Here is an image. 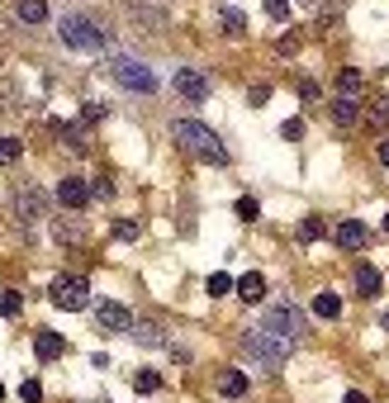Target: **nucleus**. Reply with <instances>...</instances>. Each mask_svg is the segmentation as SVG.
Returning a JSON list of instances; mask_svg holds the SVG:
<instances>
[{
    "label": "nucleus",
    "mask_w": 389,
    "mask_h": 403,
    "mask_svg": "<svg viewBox=\"0 0 389 403\" xmlns=\"http://www.w3.org/2000/svg\"><path fill=\"white\" fill-rule=\"evenodd\" d=\"M281 133H285L290 142H295V138H304V119H285V128H281Z\"/></svg>",
    "instance_id": "obj_33"
},
{
    "label": "nucleus",
    "mask_w": 389,
    "mask_h": 403,
    "mask_svg": "<svg viewBox=\"0 0 389 403\" xmlns=\"http://www.w3.org/2000/svg\"><path fill=\"white\" fill-rule=\"evenodd\" d=\"M337 95H346V100H356V95H361V72H351V67H346L342 76H337Z\"/></svg>",
    "instance_id": "obj_23"
},
{
    "label": "nucleus",
    "mask_w": 389,
    "mask_h": 403,
    "mask_svg": "<svg viewBox=\"0 0 389 403\" xmlns=\"http://www.w3.org/2000/svg\"><path fill=\"white\" fill-rule=\"evenodd\" d=\"M323 233H327L323 218H304V223H299V242H318Z\"/></svg>",
    "instance_id": "obj_26"
},
{
    "label": "nucleus",
    "mask_w": 389,
    "mask_h": 403,
    "mask_svg": "<svg viewBox=\"0 0 389 403\" xmlns=\"http://www.w3.org/2000/svg\"><path fill=\"white\" fill-rule=\"evenodd\" d=\"M361 119H366V124H371L375 133H385V128H389V100H375V105L366 109Z\"/></svg>",
    "instance_id": "obj_20"
},
{
    "label": "nucleus",
    "mask_w": 389,
    "mask_h": 403,
    "mask_svg": "<svg viewBox=\"0 0 389 403\" xmlns=\"http://www.w3.org/2000/svg\"><path fill=\"white\" fill-rule=\"evenodd\" d=\"M342 403H366V394H356V389H351V394H346Z\"/></svg>",
    "instance_id": "obj_37"
},
{
    "label": "nucleus",
    "mask_w": 389,
    "mask_h": 403,
    "mask_svg": "<svg viewBox=\"0 0 389 403\" xmlns=\"http://www.w3.org/2000/svg\"><path fill=\"white\" fill-rule=\"evenodd\" d=\"M171 86H176V95H181V100H190V105H200L204 95H209V76H204V72H195V67H181V72L171 76Z\"/></svg>",
    "instance_id": "obj_7"
},
{
    "label": "nucleus",
    "mask_w": 389,
    "mask_h": 403,
    "mask_svg": "<svg viewBox=\"0 0 389 403\" xmlns=\"http://www.w3.org/2000/svg\"><path fill=\"white\" fill-rule=\"evenodd\" d=\"M19 19H24V24H43L47 19V0H19Z\"/></svg>",
    "instance_id": "obj_21"
},
{
    "label": "nucleus",
    "mask_w": 389,
    "mask_h": 403,
    "mask_svg": "<svg viewBox=\"0 0 389 403\" xmlns=\"http://www.w3.org/2000/svg\"><path fill=\"white\" fill-rule=\"evenodd\" d=\"M19 399H24V403H38V399H43V389H38V380H24V385H19Z\"/></svg>",
    "instance_id": "obj_31"
},
{
    "label": "nucleus",
    "mask_w": 389,
    "mask_h": 403,
    "mask_svg": "<svg viewBox=\"0 0 389 403\" xmlns=\"http://www.w3.org/2000/svg\"><path fill=\"white\" fill-rule=\"evenodd\" d=\"M128 19H133V24H142L147 33H162V29H167V15H162V10H152V5H142V0H133V5H128Z\"/></svg>",
    "instance_id": "obj_13"
},
{
    "label": "nucleus",
    "mask_w": 389,
    "mask_h": 403,
    "mask_svg": "<svg viewBox=\"0 0 389 403\" xmlns=\"http://www.w3.org/2000/svg\"><path fill=\"white\" fill-rule=\"evenodd\" d=\"M380 161H385V166H389V138L380 142Z\"/></svg>",
    "instance_id": "obj_38"
},
{
    "label": "nucleus",
    "mask_w": 389,
    "mask_h": 403,
    "mask_svg": "<svg viewBox=\"0 0 389 403\" xmlns=\"http://www.w3.org/2000/svg\"><path fill=\"white\" fill-rule=\"evenodd\" d=\"M114 237L133 242V237H138V223H133V218H119V223H114Z\"/></svg>",
    "instance_id": "obj_30"
},
{
    "label": "nucleus",
    "mask_w": 389,
    "mask_h": 403,
    "mask_svg": "<svg viewBox=\"0 0 389 403\" xmlns=\"http://www.w3.org/2000/svg\"><path fill=\"white\" fill-rule=\"evenodd\" d=\"M233 290H237V299H242V304H261V295H266V280L256 276V271H247L242 280H233Z\"/></svg>",
    "instance_id": "obj_15"
},
{
    "label": "nucleus",
    "mask_w": 389,
    "mask_h": 403,
    "mask_svg": "<svg viewBox=\"0 0 389 403\" xmlns=\"http://www.w3.org/2000/svg\"><path fill=\"white\" fill-rule=\"evenodd\" d=\"M256 214H261V209H256V200H237V218H242V223H252Z\"/></svg>",
    "instance_id": "obj_32"
},
{
    "label": "nucleus",
    "mask_w": 389,
    "mask_h": 403,
    "mask_svg": "<svg viewBox=\"0 0 389 403\" xmlns=\"http://www.w3.org/2000/svg\"><path fill=\"white\" fill-rule=\"evenodd\" d=\"M0 399H5V385H0Z\"/></svg>",
    "instance_id": "obj_41"
},
{
    "label": "nucleus",
    "mask_w": 389,
    "mask_h": 403,
    "mask_svg": "<svg viewBox=\"0 0 389 403\" xmlns=\"http://www.w3.org/2000/svg\"><path fill=\"white\" fill-rule=\"evenodd\" d=\"M57 33H62V43L72 47V52H100V47H105V29L86 15H62Z\"/></svg>",
    "instance_id": "obj_3"
},
{
    "label": "nucleus",
    "mask_w": 389,
    "mask_h": 403,
    "mask_svg": "<svg viewBox=\"0 0 389 403\" xmlns=\"http://www.w3.org/2000/svg\"><path fill=\"white\" fill-rule=\"evenodd\" d=\"M218 24H223V33H228V38L247 33V15H242L237 5H223V10H218Z\"/></svg>",
    "instance_id": "obj_17"
},
{
    "label": "nucleus",
    "mask_w": 389,
    "mask_h": 403,
    "mask_svg": "<svg viewBox=\"0 0 389 403\" xmlns=\"http://www.w3.org/2000/svg\"><path fill=\"white\" fill-rule=\"evenodd\" d=\"M33 351H38V361H57L67 351V341L57 337L52 327H38V332H33Z\"/></svg>",
    "instance_id": "obj_12"
},
{
    "label": "nucleus",
    "mask_w": 389,
    "mask_h": 403,
    "mask_svg": "<svg viewBox=\"0 0 389 403\" xmlns=\"http://www.w3.org/2000/svg\"><path fill=\"white\" fill-rule=\"evenodd\" d=\"M57 204H62V209H86V204H91V186H86L81 176H67L62 186H57Z\"/></svg>",
    "instance_id": "obj_9"
},
{
    "label": "nucleus",
    "mask_w": 389,
    "mask_h": 403,
    "mask_svg": "<svg viewBox=\"0 0 389 403\" xmlns=\"http://www.w3.org/2000/svg\"><path fill=\"white\" fill-rule=\"evenodd\" d=\"M332 119H337L342 128H351V124L361 119V105H356V100H346V95H337V105H332Z\"/></svg>",
    "instance_id": "obj_19"
},
{
    "label": "nucleus",
    "mask_w": 389,
    "mask_h": 403,
    "mask_svg": "<svg viewBox=\"0 0 389 403\" xmlns=\"http://www.w3.org/2000/svg\"><path fill=\"white\" fill-rule=\"evenodd\" d=\"M19 157H24V142L19 138H0V166H15Z\"/></svg>",
    "instance_id": "obj_24"
},
{
    "label": "nucleus",
    "mask_w": 389,
    "mask_h": 403,
    "mask_svg": "<svg viewBox=\"0 0 389 403\" xmlns=\"http://www.w3.org/2000/svg\"><path fill=\"white\" fill-rule=\"evenodd\" d=\"M209 295H233V276H228V271H214V276H209Z\"/></svg>",
    "instance_id": "obj_27"
},
{
    "label": "nucleus",
    "mask_w": 389,
    "mask_h": 403,
    "mask_svg": "<svg viewBox=\"0 0 389 403\" xmlns=\"http://www.w3.org/2000/svg\"><path fill=\"white\" fill-rule=\"evenodd\" d=\"M385 327H389V313H385Z\"/></svg>",
    "instance_id": "obj_42"
},
{
    "label": "nucleus",
    "mask_w": 389,
    "mask_h": 403,
    "mask_svg": "<svg viewBox=\"0 0 389 403\" xmlns=\"http://www.w3.org/2000/svg\"><path fill=\"white\" fill-rule=\"evenodd\" d=\"M81 119H86V124H100V119H105V105H86L81 109Z\"/></svg>",
    "instance_id": "obj_34"
},
{
    "label": "nucleus",
    "mask_w": 389,
    "mask_h": 403,
    "mask_svg": "<svg viewBox=\"0 0 389 403\" xmlns=\"http://www.w3.org/2000/svg\"><path fill=\"white\" fill-rule=\"evenodd\" d=\"M266 15L276 19V24H285L290 19V0H266Z\"/></svg>",
    "instance_id": "obj_29"
},
{
    "label": "nucleus",
    "mask_w": 389,
    "mask_h": 403,
    "mask_svg": "<svg viewBox=\"0 0 389 403\" xmlns=\"http://www.w3.org/2000/svg\"><path fill=\"white\" fill-rule=\"evenodd\" d=\"M242 356L247 361H256V365H261V370H281L285 361H290V346H281V341H271L266 337V332H256V327H247V332H242Z\"/></svg>",
    "instance_id": "obj_5"
},
{
    "label": "nucleus",
    "mask_w": 389,
    "mask_h": 403,
    "mask_svg": "<svg viewBox=\"0 0 389 403\" xmlns=\"http://www.w3.org/2000/svg\"><path fill=\"white\" fill-rule=\"evenodd\" d=\"M256 332H266V337L271 341H281V346H290V351H295L299 341L309 337V323H304V313L295 309V304H271V309L261 313V327H256Z\"/></svg>",
    "instance_id": "obj_2"
},
{
    "label": "nucleus",
    "mask_w": 389,
    "mask_h": 403,
    "mask_svg": "<svg viewBox=\"0 0 389 403\" xmlns=\"http://www.w3.org/2000/svg\"><path fill=\"white\" fill-rule=\"evenodd\" d=\"M133 389H138V394H157V389H162V375L157 370H138L133 375Z\"/></svg>",
    "instance_id": "obj_25"
},
{
    "label": "nucleus",
    "mask_w": 389,
    "mask_h": 403,
    "mask_svg": "<svg viewBox=\"0 0 389 403\" xmlns=\"http://www.w3.org/2000/svg\"><path fill=\"white\" fill-rule=\"evenodd\" d=\"M109 76L119 81L124 91H138V95H152L157 91L152 67H142L138 57H128V52H109Z\"/></svg>",
    "instance_id": "obj_4"
},
{
    "label": "nucleus",
    "mask_w": 389,
    "mask_h": 403,
    "mask_svg": "<svg viewBox=\"0 0 389 403\" xmlns=\"http://www.w3.org/2000/svg\"><path fill=\"white\" fill-rule=\"evenodd\" d=\"M47 299H52V309H62V313H81V309H91V285L81 276H57Z\"/></svg>",
    "instance_id": "obj_6"
},
{
    "label": "nucleus",
    "mask_w": 389,
    "mask_h": 403,
    "mask_svg": "<svg viewBox=\"0 0 389 403\" xmlns=\"http://www.w3.org/2000/svg\"><path fill=\"white\" fill-rule=\"evenodd\" d=\"M380 285H385V280H380V271H375V266H356V290H361L366 299L380 295Z\"/></svg>",
    "instance_id": "obj_18"
},
{
    "label": "nucleus",
    "mask_w": 389,
    "mask_h": 403,
    "mask_svg": "<svg viewBox=\"0 0 389 403\" xmlns=\"http://www.w3.org/2000/svg\"><path fill=\"white\" fill-rule=\"evenodd\" d=\"M271 100V86H252V105H266Z\"/></svg>",
    "instance_id": "obj_36"
},
{
    "label": "nucleus",
    "mask_w": 389,
    "mask_h": 403,
    "mask_svg": "<svg viewBox=\"0 0 389 403\" xmlns=\"http://www.w3.org/2000/svg\"><path fill=\"white\" fill-rule=\"evenodd\" d=\"M171 138L181 142L190 157L209 161V166H228V147H223L218 133H214V128H204L200 119H176V124H171Z\"/></svg>",
    "instance_id": "obj_1"
},
{
    "label": "nucleus",
    "mask_w": 389,
    "mask_h": 403,
    "mask_svg": "<svg viewBox=\"0 0 389 403\" xmlns=\"http://www.w3.org/2000/svg\"><path fill=\"white\" fill-rule=\"evenodd\" d=\"M385 233H389V214H385Z\"/></svg>",
    "instance_id": "obj_40"
},
{
    "label": "nucleus",
    "mask_w": 389,
    "mask_h": 403,
    "mask_svg": "<svg viewBox=\"0 0 389 403\" xmlns=\"http://www.w3.org/2000/svg\"><path fill=\"white\" fill-rule=\"evenodd\" d=\"M304 5H313V10H318V5H323V0H304Z\"/></svg>",
    "instance_id": "obj_39"
},
{
    "label": "nucleus",
    "mask_w": 389,
    "mask_h": 403,
    "mask_svg": "<svg viewBox=\"0 0 389 403\" xmlns=\"http://www.w3.org/2000/svg\"><path fill=\"white\" fill-rule=\"evenodd\" d=\"M95 323L105 327V332H128V327H133V313H128L124 304H100V309H95Z\"/></svg>",
    "instance_id": "obj_10"
},
{
    "label": "nucleus",
    "mask_w": 389,
    "mask_h": 403,
    "mask_svg": "<svg viewBox=\"0 0 389 403\" xmlns=\"http://www.w3.org/2000/svg\"><path fill=\"white\" fill-rule=\"evenodd\" d=\"M57 237H62V242H77L81 228H77V223H57Z\"/></svg>",
    "instance_id": "obj_35"
},
{
    "label": "nucleus",
    "mask_w": 389,
    "mask_h": 403,
    "mask_svg": "<svg viewBox=\"0 0 389 403\" xmlns=\"http://www.w3.org/2000/svg\"><path fill=\"white\" fill-rule=\"evenodd\" d=\"M313 313H318V318H337V313H342V299H337V295H327V290H323V295L313 299Z\"/></svg>",
    "instance_id": "obj_22"
},
{
    "label": "nucleus",
    "mask_w": 389,
    "mask_h": 403,
    "mask_svg": "<svg viewBox=\"0 0 389 403\" xmlns=\"http://www.w3.org/2000/svg\"><path fill=\"white\" fill-rule=\"evenodd\" d=\"M19 309H24V299H19V290H5V295H0V313H5V318H15Z\"/></svg>",
    "instance_id": "obj_28"
},
{
    "label": "nucleus",
    "mask_w": 389,
    "mask_h": 403,
    "mask_svg": "<svg viewBox=\"0 0 389 403\" xmlns=\"http://www.w3.org/2000/svg\"><path fill=\"white\" fill-rule=\"evenodd\" d=\"M128 337L138 341V346H167V332H162V323H152V318H133Z\"/></svg>",
    "instance_id": "obj_11"
},
{
    "label": "nucleus",
    "mask_w": 389,
    "mask_h": 403,
    "mask_svg": "<svg viewBox=\"0 0 389 403\" xmlns=\"http://www.w3.org/2000/svg\"><path fill=\"white\" fill-rule=\"evenodd\" d=\"M337 247H346V251L366 247V223H361V218H342V223H337Z\"/></svg>",
    "instance_id": "obj_14"
},
{
    "label": "nucleus",
    "mask_w": 389,
    "mask_h": 403,
    "mask_svg": "<svg viewBox=\"0 0 389 403\" xmlns=\"http://www.w3.org/2000/svg\"><path fill=\"white\" fill-rule=\"evenodd\" d=\"M218 394H223V399H242V394H247V375L242 370H223L218 375Z\"/></svg>",
    "instance_id": "obj_16"
},
{
    "label": "nucleus",
    "mask_w": 389,
    "mask_h": 403,
    "mask_svg": "<svg viewBox=\"0 0 389 403\" xmlns=\"http://www.w3.org/2000/svg\"><path fill=\"white\" fill-rule=\"evenodd\" d=\"M15 214L24 218V223L43 218V214H47V195H43L38 186H19V190H15Z\"/></svg>",
    "instance_id": "obj_8"
}]
</instances>
